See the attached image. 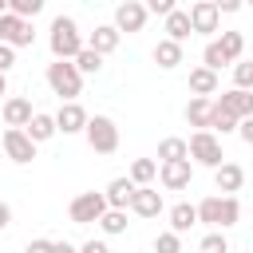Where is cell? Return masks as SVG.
<instances>
[{
  "label": "cell",
  "mask_w": 253,
  "mask_h": 253,
  "mask_svg": "<svg viewBox=\"0 0 253 253\" xmlns=\"http://www.w3.org/2000/svg\"><path fill=\"white\" fill-rule=\"evenodd\" d=\"M79 253H111V245H107V241H95V237H91V241H83V245H79Z\"/></svg>",
  "instance_id": "74e56055"
},
{
  "label": "cell",
  "mask_w": 253,
  "mask_h": 253,
  "mask_svg": "<svg viewBox=\"0 0 253 253\" xmlns=\"http://www.w3.org/2000/svg\"><path fill=\"white\" fill-rule=\"evenodd\" d=\"M24 253H51V241H47V237H36V241L24 245Z\"/></svg>",
  "instance_id": "8d00e7d4"
},
{
  "label": "cell",
  "mask_w": 253,
  "mask_h": 253,
  "mask_svg": "<svg viewBox=\"0 0 253 253\" xmlns=\"http://www.w3.org/2000/svg\"><path fill=\"white\" fill-rule=\"evenodd\" d=\"M87 111H83V103H63L59 111H55V130L59 134H83V126H87Z\"/></svg>",
  "instance_id": "7c38bea8"
},
{
  "label": "cell",
  "mask_w": 253,
  "mask_h": 253,
  "mask_svg": "<svg viewBox=\"0 0 253 253\" xmlns=\"http://www.w3.org/2000/svg\"><path fill=\"white\" fill-rule=\"evenodd\" d=\"M190 95H194V99H210V95H217V75H213L210 67L198 63V67L190 71Z\"/></svg>",
  "instance_id": "44dd1931"
},
{
  "label": "cell",
  "mask_w": 253,
  "mask_h": 253,
  "mask_svg": "<svg viewBox=\"0 0 253 253\" xmlns=\"http://www.w3.org/2000/svg\"><path fill=\"white\" fill-rule=\"evenodd\" d=\"M174 8H178L174 0H146V12H154V16H162V20H166Z\"/></svg>",
  "instance_id": "e575fe53"
},
{
  "label": "cell",
  "mask_w": 253,
  "mask_h": 253,
  "mask_svg": "<svg viewBox=\"0 0 253 253\" xmlns=\"http://www.w3.org/2000/svg\"><path fill=\"white\" fill-rule=\"evenodd\" d=\"M213 186H217L225 198H237V190L245 186V170H241L237 162H221V166L213 170Z\"/></svg>",
  "instance_id": "2e32d148"
},
{
  "label": "cell",
  "mask_w": 253,
  "mask_h": 253,
  "mask_svg": "<svg viewBox=\"0 0 253 253\" xmlns=\"http://www.w3.org/2000/svg\"><path fill=\"white\" fill-rule=\"evenodd\" d=\"M233 87L237 91H253V63H233Z\"/></svg>",
  "instance_id": "d6a6232c"
},
{
  "label": "cell",
  "mask_w": 253,
  "mask_h": 253,
  "mask_svg": "<svg viewBox=\"0 0 253 253\" xmlns=\"http://www.w3.org/2000/svg\"><path fill=\"white\" fill-rule=\"evenodd\" d=\"M186 16H190V32H202V36H213L217 24H221V12H217L213 0H194L186 8Z\"/></svg>",
  "instance_id": "9c48e42d"
},
{
  "label": "cell",
  "mask_w": 253,
  "mask_h": 253,
  "mask_svg": "<svg viewBox=\"0 0 253 253\" xmlns=\"http://www.w3.org/2000/svg\"><path fill=\"white\" fill-rule=\"evenodd\" d=\"M126 178H130L138 190H142V186H154V182H158V162H154V158H134Z\"/></svg>",
  "instance_id": "d4e9b609"
},
{
  "label": "cell",
  "mask_w": 253,
  "mask_h": 253,
  "mask_svg": "<svg viewBox=\"0 0 253 253\" xmlns=\"http://www.w3.org/2000/svg\"><path fill=\"white\" fill-rule=\"evenodd\" d=\"M182 115H186V123H190L194 130H210V115H213V99H190Z\"/></svg>",
  "instance_id": "603a6c76"
},
{
  "label": "cell",
  "mask_w": 253,
  "mask_h": 253,
  "mask_svg": "<svg viewBox=\"0 0 253 253\" xmlns=\"http://www.w3.org/2000/svg\"><path fill=\"white\" fill-rule=\"evenodd\" d=\"M198 253H229V237L221 229H210L202 241H198Z\"/></svg>",
  "instance_id": "4dcf8cb0"
},
{
  "label": "cell",
  "mask_w": 253,
  "mask_h": 253,
  "mask_svg": "<svg viewBox=\"0 0 253 253\" xmlns=\"http://www.w3.org/2000/svg\"><path fill=\"white\" fill-rule=\"evenodd\" d=\"M51 253H79V245H71V241H51Z\"/></svg>",
  "instance_id": "b9f144b4"
},
{
  "label": "cell",
  "mask_w": 253,
  "mask_h": 253,
  "mask_svg": "<svg viewBox=\"0 0 253 253\" xmlns=\"http://www.w3.org/2000/svg\"><path fill=\"white\" fill-rule=\"evenodd\" d=\"M190 178H194V162H190V158H182V162H162V166H158V182H162L166 190H186Z\"/></svg>",
  "instance_id": "4fadbf2b"
},
{
  "label": "cell",
  "mask_w": 253,
  "mask_h": 253,
  "mask_svg": "<svg viewBox=\"0 0 253 253\" xmlns=\"http://www.w3.org/2000/svg\"><path fill=\"white\" fill-rule=\"evenodd\" d=\"M119 40H123V36L115 32V24H99V28L87 36V47H91L95 55H111V51L119 47Z\"/></svg>",
  "instance_id": "ac0fdd59"
},
{
  "label": "cell",
  "mask_w": 253,
  "mask_h": 253,
  "mask_svg": "<svg viewBox=\"0 0 253 253\" xmlns=\"http://www.w3.org/2000/svg\"><path fill=\"white\" fill-rule=\"evenodd\" d=\"M213 43H217V51H221V59H225L229 67L241 63V51H245V36H241V32H221Z\"/></svg>",
  "instance_id": "7402d4cb"
},
{
  "label": "cell",
  "mask_w": 253,
  "mask_h": 253,
  "mask_svg": "<svg viewBox=\"0 0 253 253\" xmlns=\"http://www.w3.org/2000/svg\"><path fill=\"white\" fill-rule=\"evenodd\" d=\"M134 190H138V186H134L126 174H123V178H111V182H107V190H103V198H107V210H126Z\"/></svg>",
  "instance_id": "e0dca14e"
},
{
  "label": "cell",
  "mask_w": 253,
  "mask_h": 253,
  "mask_svg": "<svg viewBox=\"0 0 253 253\" xmlns=\"http://www.w3.org/2000/svg\"><path fill=\"white\" fill-rule=\"evenodd\" d=\"M186 150H190L194 166H210V170H217V166L225 162L221 138H217V134H210V130H194V134L186 138Z\"/></svg>",
  "instance_id": "5b68a950"
},
{
  "label": "cell",
  "mask_w": 253,
  "mask_h": 253,
  "mask_svg": "<svg viewBox=\"0 0 253 253\" xmlns=\"http://www.w3.org/2000/svg\"><path fill=\"white\" fill-rule=\"evenodd\" d=\"M213 103H217L225 115H233L237 123L253 115V91H237V87H229V91H221V99H213Z\"/></svg>",
  "instance_id": "9a60e30c"
},
{
  "label": "cell",
  "mask_w": 253,
  "mask_h": 253,
  "mask_svg": "<svg viewBox=\"0 0 253 253\" xmlns=\"http://www.w3.org/2000/svg\"><path fill=\"white\" fill-rule=\"evenodd\" d=\"M24 134H28L36 146H40V142H47V138H55V134H59V130H55V115H47V111H36V115H32V123L24 126Z\"/></svg>",
  "instance_id": "d6986e66"
},
{
  "label": "cell",
  "mask_w": 253,
  "mask_h": 253,
  "mask_svg": "<svg viewBox=\"0 0 253 253\" xmlns=\"http://www.w3.org/2000/svg\"><path fill=\"white\" fill-rule=\"evenodd\" d=\"M16 67V47H8V43H0V75H8Z\"/></svg>",
  "instance_id": "d590c367"
},
{
  "label": "cell",
  "mask_w": 253,
  "mask_h": 253,
  "mask_svg": "<svg viewBox=\"0 0 253 253\" xmlns=\"http://www.w3.org/2000/svg\"><path fill=\"white\" fill-rule=\"evenodd\" d=\"M8 12L32 24V16H40V12H43V0H8Z\"/></svg>",
  "instance_id": "1f68e13d"
},
{
  "label": "cell",
  "mask_w": 253,
  "mask_h": 253,
  "mask_svg": "<svg viewBox=\"0 0 253 253\" xmlns=\"http://www.w3.org/2000/svg\"><path fill=\"white\" fill-rule=\"evenodd\" d=\"M186 36H190V16H186V8H174V12L166 16V40L182 43Z\"/></svg>",
  "instance_id": "4316f807"
},
{
  "label": "cell",
  "mask_w": 253,
  "mask_h": 253,
  "mask_svg": "<svg viewBox=\"0 0 253 253\" xmlns=\"http://www.w3.org/2000/svg\"><path fill=\"white\" fill-rule=\"evenodd\" d=\"M0 142H4V154H8L16 166H28V162L36 158V142H32L24 130H4Z\"/></svg>",
  "instance_id": "8fae6325"
},
{
  "label": "cell",
  "mask_w": 253,
  "mask_h": 253,
  "mask_svg": "<svg viewBox=\"0 0 253 253\" xmlns=\"http://www.w3.org/2000/svg\"><path fill=\"white\" fill-rule=\"evenodd\" d=\"M107 213V198H103V190H83V194H75L71 198V206H67V217H71V225H99V217Z\"/></svg>",
  "instance_id": "8992f818"
},
{
  "label": "cell",
  "mask_w": 253,
  "mask_h": 253,
  "mask_svg": "<svg viewBox=\"0 0 253 253\" xmlns=\"http://www.w3.org/2000/svg\"><path fill=\"white\" fill-rule=\"evenodd\" d=\"M237 130V119L233 115H225L217 103H213V115H210V134H233Z\"/></svg>",
  "instance_id": "f546056e"
},
{
  "label": "cell",
  "mask_w": 253,
  "mask_h": 253,
  "mask_svg": "<svg viewBox=\"0 0 253 253\" xmlns=\"http://www.w3.org/2000/svg\"><path fill=\"white\" fill-rule=\"evenodd\" d=\"M213 4H217V12H225V16L241 12V4H237V0H213Z\"/></svg>",
  "instance_id": "ab89813d"
},
{
  "label": "cell",
  "mask_w": 253,
  "mask_h": 253,
  "mask_svg": "<svg viewBox=\"0 0 253 253\" xmlns=\"http://www.w3.org/2000/svg\"><path fill=\"white\" fill-rule=\"evenodd\" d=\"M166 217H170V233H190L194 225H198V210L190 206V202H178V206H170L166 210Z\"/></svg>",
  "instance_id": "ffe728a7"
},
{
  "label": "cell",
  "mask_w": 253,
  "mask_h": 253,
  "mask_svg": "<svg viewBox=\"0 0 253 253\" xmlns=\"http://www.w3.org/2000/svg\"><path fill=\"white\" fill-rule=\"evenodd\" d=\"M8 225H12V206H8V202H0V233H4Z\"/></svg>",
  "instance_id": "60d3db41"
},
{
  "label": "cell",
  "mask_w": 253,
  "mask_h": 253,
  "mask_svg": "<svg viewBox=\"0 0 253 253\" xmlns=\"http://www.w3.org/2000/svg\"><path fill=\"white\" fill-rule=\"evenodd\" d=\"M83 138L95 154H115L119 150V126L111 115H91L87 126H83Z\"/></svg>",
  "instance_id": "277c9868"
},
{
  "label": "cell",
  "mask_w": 253,
  "mask_h": 253,
  "mask_svg": "<svg viewBox=\"0 0 253 253\" xmlns=\"http://www.w3.org/2000/svg\"><path fill=\"white\" fill-rule=\"evenodd\" d=\"M146 16H150V12H146L142 0H123V4L115 8V20H111V24H115L119 36H123V32H142V28H146Z\"/></svg>",
  "instance_id": "ba28073f"
},
{
  "label": "cell",
  "mask_w": 253,
  "mask_h": 253,
  "mask_svg": "<svg viewBox=\"0 0 253 253\" xmlns=\"http://www.w3.org/2000/svg\"><path fill=\"white\" fill-rule=\"evenodd\" d=\"M71 63H75V71H79V75H99V71H103V55H95L91 47H83Z\"/></svg>",
  "instance_id": "f1b7e54d"
},
{
  "label": "cell",
  "mask_w": 253,
  "mask_h": 253,
  "mask_svg": "<svg viewBox=\"0 0 253 253\" xmlns=\"http://www.w3.org/2000/svg\"><path fill=\"white\" fill-rule=\"evenodd\" d=\"M43 79H47L51 95H59L63 103H79V95H83V75L75 71V63H67V59H51L47 71H43Z\"/></svg>",
  "instance_id": "3957f363"
},
{
  "label": "cell",
  "mask_w": 253,
  "mask_h": 253,
  "mask_svg": "<svg viewBox=\"0 0 253 253\" xmlns=\"http://www.w3.org/2000/svg\"><path fill=\"white\" fill-rule=\"evenodd\" d=\"M182 158H190L186 138L170 134V138H162V142H158V166H162V162H182Z\"/></svg>",
  "instance_id": "484cf974"
},
{
  "label": "cell",
  "mask_w": 253,
  "mask_h": 253,
  "mask_svg": "<svg viewBox=\"0 0 253 253\" xmlns=\"http://www.w3.org/2000/svg\"><path fill=\"white\" fill-rule=\"evenodd\" d=\"M154 63H158L162 71H174V67L182 63V43H174V40H158V43H154Z\"/></svg>",
  "instance_id": "cb8c5ba5"
},
{
  "label": "cell",
  "mask_w": 253,
  "mask_h": 253,
  "mask_svg": "<svg viewBox=\"0 0 253 253\" xmlns=\"http://www.w3.org/2000/svg\"><path fill=\"white\" fill-rule=\"evenodd\" d=\"M0 115H4V126L8 130H24L28 123H32V99H24V95H8L4 103H0Z\"/></svg>",
  "instance_id": "30bf717a"
},
{
  "label": "cell",
  "mask_w": 253,
  "mask_h": 253,
  "mask_svg": "<svg viewBox=\"0 0 253 253\" xmlns=\"http://www.w3.org/2000/svg\"><path fill=\"white\" fill-rule=\"evenodd\" d=\"M154 253H182V237L170 233V229H162V233L154 237Z\"/></svg>",
  "instance_id": "836d02e7"
},
{
  "label": "cell",
  "mask_w": 253,
  "mask_h": 253,
  "mask_svg": "<svg viewBox=\"0 0 253 253\" xmlns=\"http://www.w3.org/2000/svg\"><path fill=\"white\" fill-rule=\"evenodd\" d=\"M126 210H107L103 217H99V229L107 233V237H119V233H126Z\"/></svg>",
  "instance_id": "83f0119b"
},
{
  "label": "cell",
  "mask_w": 253,
  "mask_h": 253,
  "mask_svg": "<svg viewBox=\"0 0 253 253\" xmlns=\"http://www.w3.org/2000/svg\"><path fill=\"white\" fill-rule=\"evenodd\" d=\"M237 134H241V142H249V146H253V115L237 123Z\"/></svg>",
  "instance_id": "f35d334b"
},
{
  "label": "cell",
  "mask_w": 253,
  "mask_h": 253,
  "mask_svg": "<svg viewBox=\"0 0 253 253\" xmlns=\"http://www.w3.org/2000/svg\"><path fill=\"white\" fill-rule=\"evenodd\" d=\"M134 217H158L166 206H162V194L154 190V186H142V190H134L130 194V206H126Z\"/></svg>",
  "instance_id": "5bb4252c"
},
{
  "label": "cell",
  "mask_w": 253,
  "mask_h": 253,
  "mask_svg": "<svg viewBox=\"0 0 253 253\" xmlns=\"http://www.w3.org/2000/svg\"><path fill=\"white\" fill-rule=\"evenodd\" d=\"M47 47H51V59H67L71 63L87 47V40H83V32H79V24L71 16H55L51 28H47Z\"/></svg>",
  "instance_id": "6da1fadb"
},
{
  "label": "cell",
  "mask_w": 253,
  "mask_h": 253,
  "mask_svg": "<svg viewBox=\"0 0 253 253\" xmlns=\"http://www.w3.org/2000/svg\"><path fill=\"white\" fill-rule=\"evenodd\" d=\"M8 95V75H0V99Z\"/></svg>",
  "instance_id": "7bdbcfd3"
},
{
  "label": "cell",
  "mask_w": 253,
  "mask_h": 253,
  "mask_svg": "<svg viewBox=\"0 0 253 253\" xmlns=\"http://www.w3.org/2000/svg\"><path fill=\"white\" fill-rule=\"evenodd\" d=\"M198 221L202 225H210V229H229V225H237V217H241V202L237 198H225V194H210V198H202L198 206Z\"/></svg>",
  "instance_id": "7a4b0ae2"
},
{
  "label": "cell",
  "mask_w": 253,
  "mask_h": 253,
  "mask_svg": "<svg viewBox=\"0 0 253 253\" xmlns=\"http://www.w3.org/2000/svg\"><path fill=\"white\" fill-rule=\"evenodd\" d=\"M0 43H8V47H32L36 43V28L28 24V20H20V16H0Z\"/></svg>",
  "instance_id": "52a82bcc"
}]
</instances>
